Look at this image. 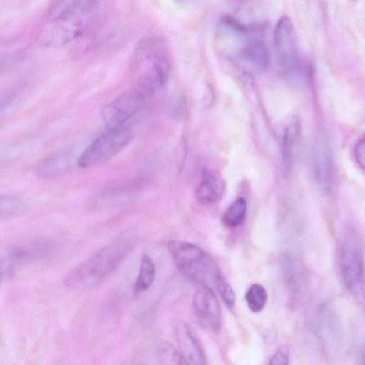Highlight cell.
<instances>
[{
    "instance_id": "obj_1",
    "label": "cell",
    "mask_w": 365,
    "mask_h": 365,
    "mask_svg": "<svg viewBox=\"0 0 365 365\" xmlns=\"http://www.w3.org/2000/svg\"><path fill=\"white\" fill-rule=\"evenodd\" d=\"M97 14V0H59L49 14L51 25L43 32L46 45L62 46L82 36Z\"/></svg>"
},
{
    "instance_id": "obj_2",
    "label": "cell",
    "mask_w": 365,
    "mask_h": 365,
    "mask_svg": "<svg viewBox=\"0 0 365 365\" xmlns=\"http://www.w3.org/2000/svg\"><path fill=\"white\" fill-rule=\"evenodd\" d=\"M131 247L130 241L125 239L104 246L71 269L64 278V284L76 290L97 286L117 268Z\"/></svg>"
},
{
    "instance_id": "obj_3",
    "label": "cell",
    "mask_w": 365,
    "mask_h": 365,
    "mask_svg": "<svg viewBox=\"0 0 365 365\" xmlns=\"http://www.w3.org/2000/svg\"><path fill=\"white\" fill-rule=\"evenodd\" d=\"M168 252L178 270L198 284H207L219 269L212 258L199 246L179 240L168 245Z\"/></svg>"
},
{
    "instance_id": "obj_4",
    "label": "cell",
    "mask_w": 365,
    "mask_h": 365,
    "mask_svg": "<svg viewBox=\"0 0 365 365\" xmlns=\"http://www.w3.org/2000/svg\"><path fill=\"white\" fill-rule=\"evenodd\" d=\"M133 137L132 130L125 125L108 129L83 151L78 160V165L88 168L104 163L125 148Z\"/></svg>"
},
{
    "instance_id": "obj_5",
    "label": "cell",
    "mask_w": 365,
    "mask_h": 365,
    "mask_svg": "<svg viewBox=\"0 0 365 365\" xmlns=\"http://www.w3.org/2000/svg\"><path fill=\"white\" fill-rule=\"evenodd\" d=\"M273 48L276 66L284 75H293L302 70L296 31L287 16L277 21L273 35Z\"/></svg>"
},
{
    "instance_id": "obj_6",
    "label": "cell",
    "mask_w": 365,
    "mask_h": 365,
    "mask_svg": "<svg viewBox=\"0 0 365 365\" xmlns=\"http://www.w3.org/2000/svg\"><path fill=\"white\" fill-rule=\"evenodd\" d=\"M339 267L343 281L354 295L364 294V260L358 237L349 234L341 245Z\"/></svg>"
},
{
    "instance_id": "obj_7",
    "label": "cell",
    "mask_w": 365,
    "mask_h": 365,
    "mask_svg": "<svg viewBox=\"0 0 365 365\" xmlns=\"http://www.w3.org/2000/svg\"><path fill=\"white\" fill-rule=\"evenodd\" d=\"M150 98L135 86L103 106L101 115L104 123L108 129L125 125Z\"/></svg>"
},
{
    "instance_id": "obj_8",
    "label": "cell",
    "mask_w": 365,
    "mask_h": 365,
    "mask_svg": "<svg viewBox=\"0 0 365 365\" xmlns=\"http://www.w3.org/2000/svg\"><path fill=\"white\" fill-rule=\"evenodd\" d=\"M317 332L324 350L331 355L341 351L344 344L341 324L334 309L321 306L317 312Z\"/></svg>"
},
{
    "instance_id": "obj_9",
    "label": "cell",
    "mask_w": 365,
    "mask_h": 365,
    "mask_svg": "<svg viewBox=\"0 0 365 365\" xmlns=\"http://www.w3.org/2000/svg\"><path fill=\"white\" fill-rule=\"evenodd\" d=\"M192 302L195 314L201 326L211 331H219L222 326V311L212 290L207 284H198Z\"/></svg>"
},
{
    "instance_id": "obj_10",
    "label": "cell",
    "mask_w": 365,
    "mask_h": 365,
    "mask_svg": "<svg viewBox=\"0 0 365 365\" xmlns=\"http://www.w3.org/2000/svg\"><path fill=\"white\" fill-rule=\"evenodd\" d=\"M175 336L182 364L203 365L207 364L202 344L192 328L186 322H180Z\"/></svg>"
},
{
    "instance_id": "obj_11",
    "label": "cell",
    "mask_w": 365,
    "mask_h": 365,
    "mask_svg": "<svg viewBox=\"0 0 365 365\" xmlns=\"http://www.w3.org/2000/svg\"><path fill=\"white\" fill-rule=\"evenodd\" d=\"M300 135V121L297 116L287 118L282 124L279 140L284 169L289 170L293 165L294 150Z\"/></svg>"
},
{
    "instance_id": "obj_12",
    "label": "cell",
    "mask_w": 365,
    "mask_h": 365,
    "mask_svg": "<svg viewBox=\"0 0 365 365\" xmlns=\"http://www.w3.org/2000/svg\"><path fill=\"white\" fill-rule=\"evenodd\" d=\"M225 183L222 177L215 171H205L196 189L197 201L204 205L213 204L222 197Z\"/></svg>"
},
{
    "instance_id": "obj_13",
    "label": "cell",
    "mask_w": 365,
    "mask_h": 365,
    "mask_svg": "<svg viewBox=\"0 0 365 365\" xmlns=\"http://www.w3.org/2000/svg\"><path fill=\"white\" fill-rule=\"evenodd\" d=\"M238 58L246 66L262 71L268 65L269 51L262 41L252 39L240 49Z\"/></svg>"
},
{
    "instance_id": "obj_14",
    "label": "cell",
    "mask_w": 365,
    "mask_h": 365,
    "mask_svg": "<svg viewBox=\"0 0 365 365\" xmlns=\"http://www.w3.org/2000/svg\"><path fill=\"white\" fill-rule=\"evenodd\" d=\"M313 164L315 178L324 189L328 190L333 178V165L330 151L324 143H319L314 151Z\"/></svg>"
},
{
    "instance_id": "obj_15",
    "label": "cell",
    "mask_w": 365,
    "mask_h": 365,
    "mask_svg": "<svg viewBox=\"0 0 365 365\" xmlns=\"http://www.w3.org/2000/svg\"><path fill=\"white\" fill-rule=\"evenodd\" d=\"M71 167V156L66 151L56 152L41 160L36 170L44 178H51L65 173Z\"/></svg>"
},
{
    "instance_id": "obj_16",
    "label": "cell",
    "mask_w": 365,
    "mask_h": 365,
    "mask_svg": "<svg viewBox=\"0 0 365 365\" xmlns=\"http://www.w3.org/2000/svg\"><path fill=\"white\" fill-rule=\"evenodd\" d=\"M155 267L152 258L143 253L140 259L139 272L133 287L135 293L146 291L154 282Z\"/></svg>"
},
{
    "instance_id": "obj_17",
    "label": "cell",
    "mask_w": 365,
    "mask_h": 365,
    "mask_svg": "<svg viewBox=\"0 0 365 365\" xmlns=\"http://www.w3.org/2000/svg\"><path fill=\"white\" fill-rule=\"evenodd\" d=\"M247 205L246 200L240 197L232 202L222 215V222L229 228L240 226L246 217Z\"/></svg>"
},
{
    "instance_id": "obj_18",
    "label": "cell",
    "mask_w": 365,
    "mask_h": 365,
    "mask_svg": "<svg viewBox=\"0 0 365 365\" xmlns=\"http://www.w3.org/2000/svg\"><path fill=\"white\" fill-rule=\"evenodd\" d=\"M26 209L25 203L19 197L11 195H0V220L21 215Z\"/></svg>"
},
{
    "instance_id": "obj_19",
    "label": "cell",
    "mask_w": 365,
    "mask_h": 365,
    "mask_svg": "<svg viewBox=\"0 0 365 365\" xmlns=\"http://www.w3.org/2000/svg\"><path fill=\"white\" fill-rule=\"evenodd\" d=\"M248 308L255 313L263 310L267 302L266 289L260 284H252L245 294Z\"/></svg>"
},
{
    "instance_id": "obj_20",
    "label": "cell",
    "mask_w": 365,
    "mask_h": 365,
    "mask_svg": "<svg viewBox=\"0 0 365 365\" xmlns=\"http://www.w3.org/2000/svg\"><path fill=\"white\" fill-rule=\"evenodd\" d=\"M213 283L224 303L230 309H233L236 301L235 292L219 269L214 276Z\"/></svg>"
},
{
    "instance_id": "obj_21",
    "label": "cell",
    "mask_w": 365,
    "mask_h": 365,
    "mask_svg": "<svg viewBox=\"0 0 365 365\" xmlns=\"http://www.w3.org/2000/svg\"><path fill=\"white\" fill-rule=\"evenodd\" d=\"M157 357L163 364H182L179 351L168 342H161L157 347Z\"/></svg>"
},
{
    "instance_id": "obj_22",
    "label": "cell",
    "mask_w": 365,
    "mask_h": 365,
    "mask_svg": "<svg viewBox=\"0 0 365 365\" xmlns=\"http://www.w3.org/2000/svg\"><path fill=\"white\" fill-rule=\"evenodd\" d=\"M19 98L18 93L13 88L0 93V114L5 112Z\"/></svg>"
},
{
    "instance_id": "obj_23",
    "label": "cell",
    "mask_w": 365,
    "mask_h": 365,
    "mask_svg": "<svg viewBox=\"0 0 365 365\" xmlns=\"http://www.w3.org/2000/svg\"><path fill=\"white\" fill-rule=\"evenodd\" d=\"M289 348L287 344L281 346L270 359L269 364L287 365L289 364Z\"/></svg>"
},
{
    "instance_id": "obj_24",
    "label": "cell",
    "mask_w": 365,
    "mask_h": 365,
    "mask_svg": "<svg viewBox=\"0 0 365 365\" xmlns=\"http://www.w3.org/2000/svg\"><path fill=\"white\" fill-rule=\"evenodd\" d=\"M283 262V269L285 277L287 282L289 283L290 286L291 284L293 285L296 281V270L294 264L290 258H285Z\"/></svg>"
},
{
    "instance_id": "obj_25",
    "label": "cell",
    "mask_w": 365,
    "mask_h": 365,
    "mask_svg": "<svg viewBox=\"0 0 365 365\" xmlns=\"http://www.w3.org/2000/svg\"><path fill=\"white\" fill-rule=\"evenodd\" d=\"M354 156L359 166L364 169L365 165V140L364 138L360 139L354 148Z\"/></svg>"
}]
</instances>
